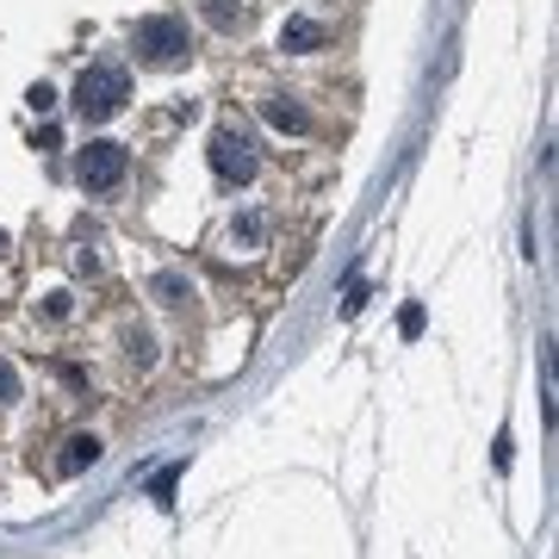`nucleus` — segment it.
Here are the masks:
<instances>
[{"label": "nucleus", "instance_id": "4468645a", "mask_svg": "<svg viewBox=\"0 0 559 559\" xmlns=\"http://www.w3.org/2000/svg\"><path fill=\"white\" fill-rule=\"evenodd\" d=\"M69 311H75V305H69V293H50V299H44V318H57V323H63Z\"/></svg>", "mask_w": 559, "mask_h": 559}, {"label": "nucleus", "instance_id": "f8f14e48", "mask_svg": "<svg viewBox=\"0 0 559 559\" xmlns=\"http://www.w3.org/2000/svg\"><path fill=\"white\" fill-rule=\"evenodd\" d=\"M20 405V373H13V361H0V410Z\"/></svg>", "mask_w": 559, "mask_h": 559}, {"label": "nucleus", "instance_id": "6e6552de", "mask_svg": "<svg viewBox=\"0 0 559 559\" xmlns=\"http://www.w3.org/2000/svg\"><path fill=\"white\" fill-rule=\"evenodd\" d=\"M280 50H286V57L323 50V25H318V20H286V25H280Z\"/></svg>", "mask_w": 559, "mask_h": 559}, {"label": "nucleus", "instance_id": "20e7f679", "mask_svg": "<svg viewBox=\"0 0 559 559\" xmlns=\"http://www.w3.org/2000/svg\"><path fill=\"white\" fill-rule=\"evenodd\" d=\"M125 169H131V150L125 144H112V137H94V144L82 150V162H75V174H82L87 194H112V187L125 181Z\"/></svg>", "mask_w": 559, "mask_h": 559}, {"label": "nucleus", "instance_id": "dca6fc26", "mask_svg": "<svg viewBox=\"0 0 559 559\" xmlns=\"http://www.w3.org/2000/svg\"><path fill=\"white\" fill-rule=\"evenodd\" d=\"M174 479H181V467H169V473L156 479V504H174Z\"/></svg>", "mask_w": 559, "mask_h": 559}, {"label": "nucleus", "instance_id": "423d86ee", "mask_svg": "<svg viewBox=\"0 0 559 559\" xmlns=\"http://www.w3.org/2000/svg\"><path fill=\"white\" fill-rule=\"evenodd\" d=\"M261 119L274 131H286V137H305V131H311V119H305V107L293 94H268V100H261Z\"/></svg>", "mask_w": 559, "mask_h": 559}, {"label": "nucleus", "instance_id": "a211bd4d", "mask_svg": "<svg viewBox=\"0 0 559 559\" xmlns=\"http://www.w3.org/2000/svg\"><path fill=\"white\" fill-rule=\"evenodd\" d=\"M0 256H7V231H0Z\"/></svg>", "mask_w": 559, "mask_h": 559}, {"label": "nucleus", "instance_id": "39448f33", "mask_svg": "<svg viewBox=\"0 0 559 559\" xmlns=\"http://www.w3.org/2000/svg\"><path fill=\"white\" fill-rule=\"evenodd\" d=\"M100 454H107V448H100V435H69L63 454H57V473H63V479H82L87 467H100Z\"/></svg>", "mask_w": 559, "mask_h": 559}, {"label": "nucleus", "instance_id": "f3484780", "mask_svg": "<svg viewBox=\"0 0 559 559\" xmlns=\"http://www.w3.org/2000/svg\"><path fill=\"white\" fill-rule=\"evenodd\" d=\"M361 305H367V286H361V280H355V286H348V299H343V311H348V318H355Z\"/></svg>", "mask_w": 559, "mask_h": 559}, {"label": "nucleus", "instance_id": "f257e3e1", "mask_svg": "<svg viewBox=\"0 0 559 559\" xmlns=\"http://www.w3.org/2000/svg\"><path fill=\"white\" fill-rule=\"evenodd\" d=\"M131 100V75L119 63H94L82 69V82H75V112H82L87 125H100V119H112V112Z\"/></svg>", "mask_w": 559, "mask_h": 559}, {"label": "nucleus", "instance_id": "1a4fd4ad", "mask_svg": "<svg viewBox=\"0 0 559 559\" xmlns=\"http://www.w3.org/2000/svg\"><path fill=\"white\" fill-rule=\"evenodd\" d=\"M206 25L212 32H249V0H206Z\"/></svg>", "mask_w": 559, "mask_h": 559}, {"label": "nucleus", "instance_id": "9d476101", "mask_svg": "<svg viewBox=\"0 0 559 559\" xmlns=\"http://www.w3.org/2000/svg\"><path fill=\"white\" fill-rule=\"evenodd\" d=\"M150 299L156 305H187V299H194V280L181 274V268H162V274L150 280Z\"/></svg>", "mask_w": 559, "mask_h": 559}, {"label": "nucleus", "instance_id": "f03ea898", "mask_svg": "<svg viewBox=\"0 0 559 559\" xmlns=\"http://www.w3.org/2000/svg\"><path fill=\"white\" fill-rule=\"evenodd\" d=\"M131 44H137V57H144V63H156V69L187 63V50H194V38H187V20H174V13H150V20H137Z\"/></svg>", "mask_w": 559, "mask_h": 559}, {"label": "nucleus", "instance_id": "0eeeda50", "mask_svg": "<svg viewBox=\"0 0 559 559\" xmlns=\"http://www.w3.org/2000/svg\"><path fill=\"white\" fill-rule=\"evenodd\" d=\"M231 249H237V256L268 249V218H261V212H237V218H231Z\"/></svg>", "mask_w": 559, "mask_h": 559}, {"label": "nucleus", "instance_id": "7ed1b4c3", "mask_svg": "<svg viewBox=\"0 0 559 559\" xmlns=\"http://www.w3.org/2000/svg\"><path fill=\"white\" fill-rule=\"evenodd\" d=\"M206 162H212V174L224 181V187H249L256 181V144L243 137L237 125H224V131H212V150H206Z\"/></svg>", "mask_w": 559, "mask_h": 559}, {"label": "nucleus", "instance_id": "ddd939ff", "mask_svg": "<svg viewBox=\"0 0 559 559\" xmlns=\"http://www.w3.org/2000/svg\"><path fill=\"white\" fill-rule=\"evenodd\" d=\"M25 107H32V112H38V119H44V112H57V94H50V87H32V94H25Z\"/></svg>", "mask_w": 559, "mask_h": 559}, {"label": "nucleus", "instance_id": "9b49d317", "mask_svg": "<svg viewBox=\"0 0 559 559\" xmlns=\"http://www.w3.org/2000/svg\"><path fill=\"white\" fill-rule=\"evenodd\" d=\"M125 361L137 367V373H150V367H156V336H150V330H131V336H125Z\"/></svg>", "mask_w": 559, "mask_h": 559}, {"label": "nucleus", "instance_id": "2eb2a0df", "mask_svg": "<svg viewBox=\"0 0 559 559\" xmlns=\"http://www.w3.org/2000/svg\"><path fill=\"white\" fill-rule=\"evenodd\" d=\"M398 330H405V336H423V305H405V318H398Z\"/></svg>", "mask_w": 559, "mask_h": 559}]
</instances>
